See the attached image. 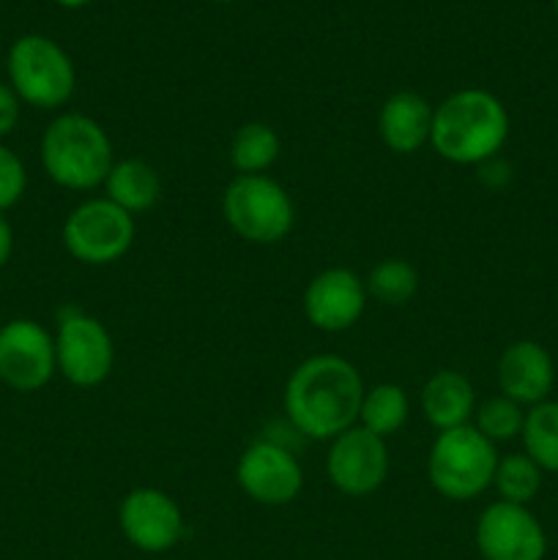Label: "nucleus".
<instances>
[{
	"instance_id": "nucleus-16",
	"label": "nucleus",
	"mask_w": 558,
	"mask_h": 560,
	"mask_svg": "<svg viewBox=\"0 0 558 560\" xmlns=\"http://www.w3.org/2000/svg\"><path fill=\"white\" fill-rule=\"evenodd\" d=\"M432 113H435V107L421 93H392L377 113L381 142L397 156H410V153L421 151L425 145H430Z\"/></svg>"
},
{
	"instance_id": "nucleus-14",
	"label": "nucleus",
	"mask_w": 558,
	"mask_h": 560,
	"mask_svg": "<svg viewBox=\"0 0 558 560\" xmlns=\"http://www.w3.org/2000/svg\"><path fill=\"white\" fill-rule=\"evenodd\" d=\"M367 299L364 279L350 268L334 266L310 279L304 290V315L317 331H348L364 315Z\"/></svg>"
},
{
	"instance_id": "nucleus-27",
	"label": "nucleus",
	"mask_w": 558,
	"mask_h": 560,
	"mask_svg": "<svg viewBox=\"0 0 558 560\" xmlns=\"http://www.w3.org/2000/svg\"><path fill=\"white\" fill-rule=\"evenodd\" d=\"M11 255H14V228L5 213H0V268L11 260Z\"/></svg>"
},
{
	"instance_id": "nucleus-28",
	"label": "nucleus",
	"mask_w": 558,
	"mask_h": 560,
	"mask_svg": "<svg viewBox=\"0 0 558 560\" xmlns=\"http://www.w3.org/2000/svg\"><path fill=\"white\" fill-rule=\"evenodd\" d=\"M58 5H63V9H82V5H88L91 0H55Z\"/></svg>"
},
{
	"instance_id": "nucleus-25",
	"label": "nucleus",
	"mask_w": 558,
	"mask_h": 560,
	"mask_svg": "<svg viewBox=\"0 0 558 560\" xmlns=\"http://www.w3.org/2000/svg\"><path fill=\"white\" fill-rule=\"evenodd\" d=\"M27 170L25 162L11 151L5 142H0V213L11 211L16 202L25 197Z\"/></svg>"
},
{
	"instance_id": "nucleus-13",
	"label": "nucleus",
	"mask_w": 558,
	"mask_h": 560,
	"mask_svg": "<svg viewBox=\"0 0 558 560\" xmlns=\"http://www.w3.org/2000/svg\"><path fill=\"white\" fill-rule=\"evenodd\" d=\"M476 550L485 560H545L547 534L528 506L496 501L476 520Z\"/></svg>"
},
{
	"instance_id": "nucleus-12",
	"label": "nucleus",
	"mask_w": 558,
	"mask_h": 560,
	"mask_svg": "<svg viewBox=\"0 0 558 560\" xmlns=\"http://www.w3.org/2000/svg\"><path fill=\"white\" fill-rule=\"evenodd\" d=\"M328 481L348 498H367L388 479L386 441L372 435L364 427H350L337 435L326 454Z\"/></svg>"
},
{
	"instance_id": "nucleus-21",
	"label": "nucleus",
	"mask_w": 558,
	"mask_h": 560,
	"mask_svg": "<svg viewBox=\"0 0 558 560\" xmlns=\"http://www.w3.org/2000/svg\"><path fill=\"white\" fill-rule=\"evenodd\" d=\"M523 448L545 474H558V402L545 399L525 410Z\"/></svg>"
},
{
	"instance_id": "nucleus-24",
	"label": "nucleus",
	"mask_w": 558,
	"mask_h": 560,
	"mask_svg": "<svg viewBox=\"0 0 558 560\" xmlns=\"http://www.w3.org/2000/svg\"><path fill=\"white\" fill-rule=\"evenodd\" d=\"M523 424H525L523 405L503 397V394L476 405L474 427L487 438V441L496 443V446L498 443H507V441H514V438H520Z\"/></svg>"
},
{
	"instance_id": "nucleus-20",
	"label": "nucleus",
	"mask_w": 558,
	"mask_h": 560,
	"mask_svg": "<svg viewBox=\"0 0 558 560\" xmlns=\"http://www.w3.org/2000/svg\"><path fill=\"white\" fill-rule=\"evenodd\" d=\"M410 416V399L397 383H375L367 388L359 410V427L370 430L372 435L383 438L399 432Z\"/></svg>"
},
{
	"instance_id": "nucleus-7",
	"label": "nucleus",
	"mask_w": 558,
	"mask_h": 560,
	"mask_svg": "<svg viewBox=\"0 0 558 560\" xmlns=\"http://www.w3.org/2000/svg\"><path fill=\"white\" fill-rule=\"evenodd\" d=\"M135 217L109 202L107 197H91L74 206L66 217L60 238L66 252L82 266H109L118 262L135 244Z\"/></svg>"
},
{
	"instance_id": "nucleus-8",
	"label": "nucleus",
	"mask_w": 558,
	"mask_h": 560,
	"mask_svg": "<svg viewBox=\"0 0 558 560\" xmlns=\"http://www.w3.org/2000/svg\"><path fill=\"white\" fill-rule=\"evenodd\" d=\"M53 337L58 372L71 386L96 388L107 381L115 364V345L98 317L69 306L58 315Z\"/></svg>"
},
{
	"instance_id": "nucleus-26",
	"label": "nucleus",
	"mask_w": 558,
	"mask_h": 560,
	"mask_svg": "<svg viewBox=\"0 0 558 560\" xmlns=\"http://www.w3.org/2000/svg\"><path fill=\"white\" fill-rule=\"evenodd\" d=\"M22 118V98L16 96L14 88L9 82L0 80V142L9 135H14V129L20 126Z\"/></svg>"
},
{
	"instance_id": "nucleus-22",
	"label": "nucleus",
	"mask_w": 558,
	"mask_h": 560,
	"mask_svg": "<svg viewBox=\"0 0 558 560\" xmlns=\"http://www.w3.org/2000/svg\"><path fill=\"white\" fill-rule=\"evenodd\" d=\"M542 476H545V470L525 452L507 454V457H498L496 476H492V490L498 492L501 501L528 506L539 495Z\"/></svg>"
},
{
	"instance_id": "nucleus-11",
	"label": "nucleus",
	"mask_w": 558,
	"mask_h": 560,
	"mask_svg": "<svg viewBox=\"0 0 558 560\" xmlns=\"http://www.w3.org/2000/svg\"><path fill=\"white\" fill-rule=\"evenodd\" d=\"M118 528L135 550L162 556L184 539L186 525L173 495L156 487H137L120 498Z\"/></svg>"
},
{
	"instance_id": "nucleus-5",
	"label": "nucleus",
	"mask_w": 558,
	"mask_h": 560,
	"mask_svg": "<svg viewBox=\"0 0 558 560\" xmlns=\"http://www.w3.org/2000/svg\"><path fill=\"white\" fill-rule=\"evenodd\" d=\"M222 217L246 244L271 246L295 224L293 197L271 175H235L222 195Z\"/></svg>"
},
{
	"instance_id": "nucleus-10",
	"label": "nucleus",
	"mask_w": 558,
	"mask_h": 560,
	"mask_svg": "<svg viewBox=\"0 0 558 560\" xmlns=\"http://www.w3.org/2000/svg\"><path fill=\"white\" fill-rule=\"evenodd\" d=\"M235 481L241 492L260 506H288L304 490V470L290 448L260 438L239 457Z\"/></svg>"
},
{
	"instance_id": "nucleus-17",
	"label": "nucleus",
	"mask_w": 558,
	"mask_h": 560,
	"mask_svg": "<svg viewBox=\"0 0 558 560\" xmlns=\"http://www.w3.org/2000/svg\"><path fill=\"white\" fill-rule=\"evenodd\" d=\"M421 416L438 432L470 424L476 413L474 383L457 370H438L421 386Z\"/></svg>"
},
{
	"instance_id": "nucleus-9",
	"label": "nucleus",
	"mask_w": 558,
	"mask_h": 560,
	"mask_svg": "<svg viewBox=\"0 0 558 560\" xmlns=\"http://www.w3.org/2000/svg\"><path fill=\"white\" fill-rule=\"evenodd\" d=\"M58 375L55 337L31 317L0 326V383L11 392H42Z\"/></svg>"
},
{
	"instance_id": "nucleus-15",
	"label": "nucleus",
	"mask_w": 558,
	"mask_h": 560,
	"mask_svg": "<svg viewBox=\"0 0 558 560\" xmlns=\"http://www.w3.org/2000/svg\"><path fill=\"white\" fill-rule=\"evenodd\" d=\"M496 381L503 397L514 399L523 408H534L550 397L553 383H556V364L539 342L518 339L498 359Z\"/></svg>"
},
{
	"instance_id": "nucleus-19",
	"label": "nucleus",
	"mask_w": 558,
	"mask_h": 560,
	"mask_svg": "<svg viewBox=\"0 0 558 560\" xmlns=\"http://www.w3.org/2000/svg\"><path fill=\"white\" fill-rule=\"evenodd\" d=\"M282 153L279 135L263 120H249L230 140V164L239 175H266Z\"/></svg>"
},
{
	"instance_id": "nucleus-2",
	"label": "nucleus",
	"mask_w": 558,
	"mask_h": 560,
	"mask_svg": "<svg viewBox=\"0 0 558 560\" xmlns=\"http://www.w3.org/2000/svg\"><path fill=\"white\" fill-rule=\"evenodd\" d=\"M507 140V107L485 88H460L432 113V151L460 167H481L498 156Z\"/></svg>"
},
{
	"instance_id": "nucleus-6",
	"label": "nucleus",
	"mask_w": 558,
	"mask_h": 560,
	"mask_svg": "<svg viewBox=\"0 0 558 560\" xmlns=\"http://www.w3.org/2000/svg\"><path fill=\"white\" fill-rule=\"evenodd\" d=\"M5 71L9 85L27 107L58 109L74 96L77 69L69 52L42 33H27L11 44Z\"/></svg>"
},
{
	"instance_id": "nucleus-30",
	"label": "nucleus",
	"mask_w": 558,
	"mask_h": 560,
	"mask_svg": "<svg viewBox=\"0 0 558 560\" xmlns=\"http://www.w3.org/2000/svg\"><path fill=\"white\" fill-rule=\"evenodd\" d=\"M553 9H556V14H558V0H553Z\"/></svg>"
},
{
	"instance_id": "nucleus-18",
	"label": "nucleus",
	"mask_w": 558,
	"mask_h": 560,
	"mask_svg": "<svg viewBox=\"0 0 558 560\" xmlns=\"http://www.w3.org/2000/svg\"><path fill=\"white\" fill-rule=\"evenodd\" d=\"M104 197L126 213H146L162 197V178L142 159H120L104 180Z\"/></svg>"
},
{
	"instance_id": "nucleus-1",
	"label": "nucleus",
	"mask_w": 558,
	"mask_h": 560,
	"mask_svg": "<svg viewBox=\"0 0 558 560\" xmlns=\"http://www.w3.org/2000/svg\"><path fill=\"white\" fill-rule=\"evenodd\" d=\"M364 381L342 355H310L284 383V413L301 435L334 441L359 424Z\"/></svg>"
},
{
	"instance_id": "nucleus-3",
	"label": "nucleus",
	"mask_w": 558,
	"mask_h": 560,
	"mask_svg": "<svg viewBox=\"0 0 558 560\" xmlns=\"http://www.w3.org/2000/svg\"><path fill=\"white\" fill-rule=\"evenodd\" d=\"M38 153L47 178L69 191L98 189L115 164L104 126L82 113H60L49 120Z\"/></svg>"
},
{
	"instance_id": "nucleus-23",
	"label": "nucleus",
	"mask_w": 558,
	"mask_h": 560,
	"mask_svg": "<svg viewBox=\"0 0 558 560\" xmlns=\"http://www.w3.org/2000/svg\"><path fill=\"white\" fill-rule=\"evenodd\" d=\"M367 295L375 299L377 304L386 306H405L419 290V271L408 260L388 257L381 260L364 279Z\"/></svg>"
},
{
	"instance_id": "nucleus-4",
	"label": "nucleus",
	"mask_w": 558,
	"mask_h": 560,
	"mask_svg": "<svg viewBox=\"0 0 558 560\" xmlns=\"http://www.w3.org/2000/svg\"><path fill=\"white\" fill-rule=\"evenodd\" d=\"M498 452L474 424L438 432L427 454V479L446 501H474L492 487Z\"/></svg>"
},
{
	"instance_id": "nucleus-29",
	"label": "nucleus",
	"mask_w": 558,
	"mask_h": 560,
	"mask_svg": "<svg viewBox=\"0 0 558 560\" xmlns=\"http://www.w3.org/2000/svg\"><path fill=\"white\" fill-rule=\"evenodd\" d=\"M211 3H233V0H211Z\"/></svg>"
}]
</instances>
